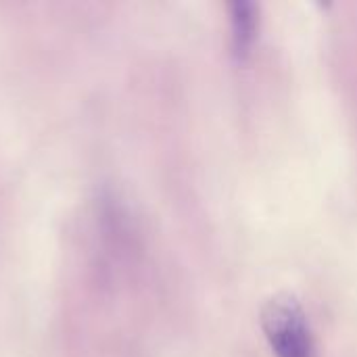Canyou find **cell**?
<instances>
[{
  "instance_id": "7a4b0ae2",
  "label": "cell",
  "mask_w": 357,
  "mask_h": 357,
  "mask_svg": "<svg viewBox=\"0 0 357 357\" xmlns=\"http://www.w3.org/2000/svg\"><path fill=\"white\" fill-rule=\"evenodd\" d=\"M230 8V31H232V52L238 61H245L257 40L259 27V6L251 0H234Z\"/></svg>"
},
{
  "instance_id": "6da1fadb",
  "label": "cell",
  "mask_w": 357,
  "mask_h": 357,
  "mask_svg": "<svg viewBox=\"0 0 357 357\" xmlns=\"http://www.w3.org/2000/svg\"><path fill=\"white\" fill-rule=\"evenodd\" d=\"M261 328L276 357L318 356L310 320L291 293H278L264 303Z\"/></svg>"
}]
</instances>
